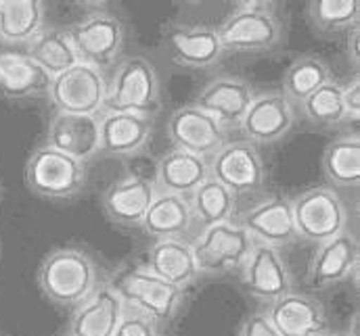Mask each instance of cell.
<instances>
[{
    "label": "cell",
    "mask_w": 360,
    "mask_h": 336,
    "mask_svg": "<svg viewBox=\"0 0 360 336\" xmlns=\"http://www.w3.org/2000/svg\"><path fill=\"white\" fill-rule=\"evenodd\" d=\"M224 53L262 55L285 42V21L272 2H239L216 29Z\"/></svg>",
    "instance_id": "cell-2"
},
{
    "label": "cell",
    "mask_w": 360,
    "mask_h": 336,
    "mask_svg": "<svg viewBox=\"0 0 360 336\" xmlns=\"http://www.w3.org/2000/svg\"><path fill=\"white\" fill-rule=\"evenodd\" d=\"M89 171L80 163L46 145L32 151L25 163L27 188L46 201H72L86 188Z\"/></svg>",
    "instance_id": "cell-4"
},
{
    "label": "cell",
    "mask_w": 360,
    "mask_h": 336,
    "mask_svg": "<svg viewBox=\"0 0 360 336\" xmlns=\"http://www.w3.org/2000/svg\"><path fill=\"white\" fill-rule=\"evenodd\" d=\"M342 102L348 121H359L360 119V78L359 74L352 78L348 86H342Z\"/></svg>",
    "instance_id": "cell-36"
},
{
    "label": "cell",
    "mask_w": 360,
    "mask_h": 336,
    "mask_svg": "<svg viewBox=\"0 0 360 336\" xmlns=\"http://www.w3.org/2000/svg\"><path fill=\"white\" fill-rule=\"evenodd\" d=\"M51 76H46L23 51H0V96L4 100L23 102L49 96Z\"/></svg>",
    "instance_id": "cell-23"
},
{
    "label": "cell",
    "mask_w": 360,
    "mask_h": 336,
    "mask_svg": "<svg viewBox=\"0 0 360 336\" xmlns=\"http://www.w3.org/2000/svg\"><path fill=\"white\" fill-rule=\"evenodd\" d=\"M153 136V119L134 113L98 115V155L107 159H132L141 155Z\"/></svg>",
    "instance_id": "cell-14"
},
{
    "label": "cell",
    "mask_w": 360,
    "mask_h": 336,
    "mask_svg": "<svg viewBox=\"0 0 360 336\" xmlns=\"http://www.w3.org/2000/svg\"><path fill=\"white\" fill-rule=\"evenodd\" d=\"M40 0H0V42L25 46L46 23Z\"/></svg>",
    "instance_id": "cell-28"
},
{
    "label": "cell",
    "mask_w": 360,
    "mask_h": 336,
    "mask_svg": "<svg viewBox=\"0 0 360 336\" xmlns=\"http://www.w3.org/2000/svg\"><path fill=\"white\" fill-rule=\"evenodd\" d=\"M63 336H68V335H63Z\"/></svg>",
    "instance_id": "cell-39"
},
{
    "label": "cell",
    "mask_w": 360,
    "mask_h": 336,
    "mask_svg": "<svg viewBox=\"0 0 360 336\" xmlns=\"http://www.w3.org/2000/svg\"><path fill=\"white\" fill-rule=\"evenodd\" d=\"M36 282L46 301L63 309H76L101 284V269L84 249L57 247L44 255Z\"/></svg>",
    "instance_id": "cell-1"
},
{
    "label": "cell",
    "mask_w": 360,
    "mask_h": 336,
    "mask_svg": "<svg viewBox=\"0 0 360 336\" xmlns=\"http://www.w3.org/2000/svg\"><path fill=\"white\" fill-rule=\"evenodd\" d=\"M124 311V301L111 282H101L74 309L68 336H113Z\"/></svg>",
    "instance_id": "cell-22"
},
{
    "label": "cell",
    "mask_w": 360,
    "mask_h": 336,
    "mask_svg": "<svg viewBox=\"0 0 360 336\" xmlns=\"http://www.w3.org/2000/svg\"><path fill=\"white\" fill-rule=\"evenodd\" d=\"M160 111L162 82L155 65L143 55L124 59L107 82L103 113H134L153 119Z\"/></svg>",
    "instance_id": "cell-3"
},
{
    "label": "cell",
    "mask_w": 360,
    "mask_h": 336,
    "mask_svg": "<svg viewBox=\"0 0 360 336\" xmlns=\"http://www.w3.org/2000/svg\"><path fill=\"white\" fill-rule=\"evenodd\" d=\"M107 96V80L101 72L84 63L74 65L65 74L51 80L49 98L57 113L94 115L103 113Z\"/></svg>",
    "instance_id": "cell-10"
},
{
    "label": "cell",
    "mask_w": 360,
    "mask_h": 336,
    "mask_svg": "<svg viewBox=\"0 0 360 336\" xmlns=\"http://www.w3.org/2000/svg\"><path fill=\"white\" fill-rule=\"evenodd\" d=\"M199 274L224 276L239 271L254 249V241L237 222L218 224L201 230L191 241Z\"/></svg>",
    "instance_id": "cell-8"
},
{
    "label": "cell",
    "mask_w": 360,
    "mask_h": 336,
    "mask_svg": "<svg viewBox=\"0 0 360 336\" xmlns=\"http://www.w3.org/2000/svg\"><path fill=\"white\" fill-rule=\"evenodd\" d=\"M359 238L354 232L346 230L335 238L316 245L308 263V282L319 290H327L359 269Z\"/></svg>",
    "instance_id": "cell-20"
},
{
    "label": "cell",
    "mask_w": 360,
    "mask_h": 336,
    "mask_svg": "<svg viewBox=\"0 0 360 336\" xmlns=\"http://www.w3.org/2000/svg\"><path fill=\"white\" fill-rule=\"evenodd\" d=\"M359 25L352 27L348 32V59L352 61L354 69H359V59H360V38H359Z\"/></svg>",
    "instance_id": "cell-37"
},
{
    "label": "cell",
    "mask_w": 360,
    "mask_h": 336,
    "mask_svg": "<svg viewBox=\"0 0 360 336\" xmlns=\"http://www.w3.org/2000/svg\"><path fill=\"white\" fill-rule=\"evenodd\" d=\"M158 322L153 318H149L147 314L124 305L120 324L115 328L113 336H158Z\"/></svg>",
    "instance_id": "cell-34"
},
{
    "label": "cell",
    "mask_w": 360,
    "mask_h": 336,
    "mask_svg": "<svg viewBox=\"0 0 360 336\" xmlns=\"http://www.w3.org/2000/svg\"><path fill=\"white\" fill-rule=\"evenodd\" d=\"M30 61H34L46 76L57 78L78 65V55L74 51V44L68 36V29L63 27H49L44 25L27 44L25 51Z\"/></svg>",
    "instance_id": "cell-27"
},
{
    "label": "cell",
    "mask_w": 360,
    "mask_h": 336,
    "mask_svg": "<svg viewBox=\"0 0 360 336\" xmlns=\"http://www.w3.org/2000/svg\"><path fill=\"white\" fill-rule=\"evenodd\" d=\"M306 19L319 36H338L359 25V0H312L306 6Z\"/></svg>",
    "instance_id": "cell-32"
},
{
    "label": "cell",
    "mask_w": 360,
    "mask_h": 336,
    "mask_svg": "<svg viewBox=\"0 0 360 336\" xmlns=\"http://www.w3.org/2000/svg\"><path fill=\"white\" fill-rule=\"evenodd\" d=\"M226 136L229 132L193 102L182 105L168 119V138L172 149L203 159H212L229 142Z\"/></svg>",
    "instance_id": "cell-11"
},
{
    "label": "cell",
    "mask_w": 360,
    "mask_h": 336,
    "mask_svg": "<svg viewBox=\"0 0 360 336\" xmlns=\"http://www.w3.org/2000/svg\"><path fill=\"white\" fill-rule=\"evenodd\" d=\"M46 147L86 163L98 155V117L55 113L46 128Z\"/></svg>",
    "instance_id": "cell-21"
},
{
    "label": "cell",
    "mask_w": 360,
    "mask_h": 336,
    "mask_svg": "<svg viewBox=\"0 0 360 336\" xmlns=\"http://www.w3.org/2000/svg\"><path fill=\"white\" fill-rule=\"evenodd\" d=\"M68 36L74 44L78 61L105 72L115 65L126 42L124 21L109 11H92L68 27Z\"/></svg>",
    "instance_id": "cell-6"
},
{
    "label": "cell",
    "mask_w": 360,
    "mask_h": 336,
    "mask_svg": "<svg viewBox=\"0 0 360 336\" xmlns=\"http://www.w3.org/2000/svg\"><path fill=\"white\" fill-rule=\"evenodd\" d=\"M327 82H331V67L327 65V61L306 53L295 57L283 72L281 94L293 107H300L312 92H316Z\"/></svg>",
    "instance_id": "cell-30"
},
{
    "label": "cell",
    "mask_w": 360,
    "mask_h": 336,
    "mask_svg": "<svg viewBox=\"0 0 360 336\" xmlns=\"http://www.w3.org/2000/svg\"><path fill=\"white\" fill-rule=\"evenodd\" d=\"M295 126V107L281 92H264L254 96L241 119V134L254 147L276 145L289 136Z\"/></svg>",
    "instance_id": "cell-13"
},
{
    "label": "cell",
    "mask_w": 360,
    "mask_h": 336,
    "mask_svg": "<svg viewBox=\"0 0 360 336\" xmlns=\"http://www.w3.org/2000/svg\"><path fill=\"white\" fill-rule=\"evenodd\" d=\"M256 92L254 86L237 76H218L199 88L195 107L214 117L226 132L241 126Z\"/></svg>",
    "instance_id": "cell-16"
},
{
    "label": "cell",
    "mask_w": 360,
    "mask_h": 336,
    "mask_svg": "<svg viewBox=\"0 0 360 336\" xmlns=\"http://www.w3.org/2000/svg\"><path fill=\"white\" fill-rule=\"evenodd\" d=\"M195 226L197 224L188 199L179 194L158 192L141 228L147 236L155 241H186Z\"/></svg>",
    "instance_id": "cell-26"
},
{
    "label": "cell",
    "mask_w": 360,
    "mask_h": 336,
    "mask_svg": "<svg viewBox=\"0 0 360 336\" xmlns=\"http://www.w3.org/2000/svg\"><path fill=\"white\" fill-rule=\"evenodd\" d=\"M297 238L323 245L348 230V209L331 186H312L291 199Z\"/></svg>",
    "instance_id": "cell-5"
},
{
    "label": "cell",
    "mask_w": 360,
    "mask_h": 336,
    "mask_svg": "<svg viewBox=\"0 0 360 336\" xmlns=\"http://www.w3.org/2000/svg\"><path fill=\"white\" fill-rule=\"evenodd\" d=\"M210 180V159L184 153L179 149L166 151L155 163L153 184L158 192L179 194L188 199L195 188Z\"/></svg>",
    "instance_id": "cell-25"
},
{
    "label": "cell",
    "mask_w": 360,
    "mask_h": 336,
    "mask_svg": "<svg viewBox=\"0 0 360 336\" xmlns=\"http://www.w3.org/2000/svg\"><path fill=\"white\" fill-rule=\"evenodd\" d=\"M155 196L158 188L153 180L130 173L105 188L101 196V209L113 226L134 230L143 226V220Z\"/></svg>",
    "instance_id": "cell-12"
},
{
    "label": "cell",
    "mask_w": 360,
    "mask_h": 336,
    "mask_svg": "<svg viewBox=\"0 0 360 336\" xmlns=\"http://www.w3.org/2000/svg\"><path fill=\"white\" fill-rule=\"evenodd\" d=\"M111 284L120 293L124 305L147 314L158 326L170 324L184 307V290L158 278L143 265L122 271Z\"/></svg>",
    "instance_id": "cell-7"
},
{
    "label": "cell",
    "mask_w": 360,
    "mask_h": 336,
    "mask_svg": "<svg viewBox=\"0 0 360 336\" xmlns=\"http://www.w3.org/2000/svg\"><path fill=\"white\" fill-rule=\"evenodd\" d=\"M210 177L237 194H254L266 186V166L260 149L245 142H226L210 161Z\"/></svg>",
    "instance_id": "cell-9"
},
{
    "label": "cell",
    "mask_w": 360,
    "mask_h": 336,
    "mask_svg": "<svg viewBox=\"0 0 360 336\" xmlns=\"http://www.w3.org/2000/svg\"><path fill=\"white\" fill-rule=\"evenodd\" d=\"M237 336H278V332L274 330L264 311H254L241 322Z\"/></svg>",
    "instance_id": "cell-35"
},
{
    "label": "cell",
    "mask_w": 360,
    "mask_h": 336,
    "mask_svg": "<svg viewBox=\"0 0 360 336\" xmlns=\"http://www.w3.org/2000/svg\"><path fill=\"white\" fill-rule=\"evenodd\" d=\"M143 267L180 290L191 288L201 276L191 241H155L145 253Z\"/></svg>",
    "instance_id": "cell-24"
},
{
    "label": "cell",
    "mask_w": 360,
    "mask_h": 336,
    "mask_svg": "<svg viewBox=\"0 0 360 336\" xmlns=\"http://www.w3.org/2000/svg\"><path fill=\"white\" fill-rule=\"evenodd\" d=\"M164 46L170 59L186 69H207L224 57L216 27L203 23H172L164 32Z\"/></svg>",
    "instance_id": "cell-17"
},
{
    "label": "cell",
    "mask_w": 360,
    "mask_h": 336,
    "mask_svg": "<svg viewBox=\"0 0 360 336\" xmlns=\"http://www.w3.org/2000/svg\"><path fill=\"white\" fill-rule=\"evenodd\" d=\"M278 336H321L329 332L325 305L310 295L289 293L264 307Z\"/></svg>",
    "instance_id": "cell-19"
},
{
    "label": "cell",
    "mask_w": 360,
    "mask_h": 336,
    "mask_svg": "<svg viewBox=\"0 0 360 336\" xmlns=\"http://www.w3.org/2000/svg\"><path fill=\"white\" fill-rule=\"evenodd\" d=\"M239 274L245 290L264 305L293 293V276L283 255L266 245H254Z\"/></svg>",
    "instance_id": "cell-15"
},
{
    "label": "cell",
    "mask_w": 360,
    "mask_h": 336,
    "mask_svg": "<svg viewBox=\"0 0 360 336\" xmlns=\"http://www.w3.org/2000/svg\"><path fill=\"white\" fill-rule=\"evenodd\" d=\"M323 175L331 188H359L360 184V138L344 134L331 140L323 151Z\"/></svg>",
    "instance_id": "cell-29"
},
{
    "label": "cell",
    "mask_w": 360,
    "mask_h": 336,
    "mask_svg": "<svg viewBox=\"0 0 360 336\" xmlns=\"http://www.w3.org/2000/svg\"><path fill=\"white\" fill-rule=\"evenodd\" d=\"M237 224L248 232L254 245H266L281 251L300 241L293 224L291 199L285 196H272L258 203L245 211Z\"/></svg>",
    "instance_id": "cell-18"
},
{
    "label": "cell",
    "mask_w": 360,
    "mask_h": 336,
    "mask_svg": "<svg viewBox=\"0 0 360 336\" xmlns=\"http://www.w3.org/2000/svg\"><path fill=\"white\" fill-rule=\"evenodd\" d=\"M321 336H348V332H325V335H321Z\"/></svg>",
    "instance_id": "cell-38"
},
{
    "label": "cell",
    "mask_w": 360,
    "mask_h": 336,
    "mask_svg": "<svg viewBox=\"0 0 360 336\" xmlns=\"http://www.w3.org/2000/svg\"><path fill=\"white\" fill-rule=\"evenodd\" d=\"M297 109L302 117L314 128L333 130V128L348 123L344 102H342V84L333 80L321 86L316 92H312Z\"/></svg>",
    "instance_id": "cell-33"
},
{
    "label": "cell",
    "mask_w": 360,
    "mask_h": 336,
    "mask_svg": "<svg viewBox=\"0 0 360 336\" xmlns=\"http://www.w3.org/2000/svg\"><path fill=\"white\" fill-rule=\"evenodd\" d=\"M188 203H191L195 224L199 226V232H201L205 228L233 222L237 196L229 188H224L220 182L210 177L199 188L193 190V194L188 196Z\"/></svg>",
    "instance_id": "cell-31"
}]
</instances>
